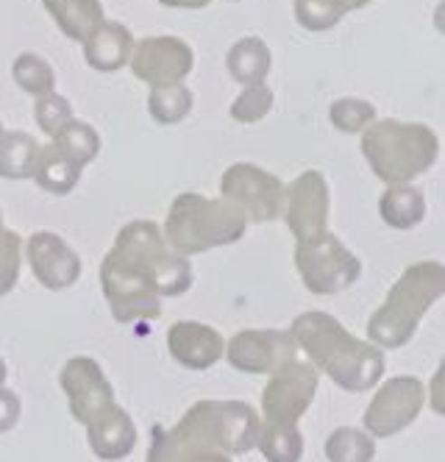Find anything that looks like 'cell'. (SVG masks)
Returning <instances> with one entry per match:
<instances>
[{"label":"cell","instance_id":"obj_17","mask_svg":"<svg viewBox=\"0 0 445 462\" xmlns=\"http://www.w3.org/2000/svg\"><path fill=\"white\" fill-rule=\"evenodd\" d=\"M167 351L187 371H209L223 359L226 340L215 326L179 320L167 328Z\"/></svg>","mask_w":445,"mask_h":462},{"label":"cell","instance_id":"obj_13","mask_svg":"<svg viewBox=\"0 0 445 462\" xmlns=\"http://www.w3.org/2000/svg\"><path fill=\"white\" fill-rule=\"evenodd\" d=\"M128 68L148 87L184 84V79L195 68V51L187 40L173 34L145 37L140 42H134Z\"/></svg>","mask_w":445,"mask_h":462},{"label":"cell","instance_id":"obj_1","mask_svg":"<svg viewBox=\"0 0 445 462\" xmlns=\"http://www.w3.org/2000/svg\"><path fill=\"white\" fill-rule=\"evenodd\" d=\"M262 420L248 402H195L176 426H153L148 462H184L195 454H248L256 448Z\"/></svg>","mask_w":445,"mask_h":462},{"label":"cell","instance_id":"obj_14","mask_svg":"<svg viewBox=\"0 0 445 462\" xmlns=\"http://www.w3.org/2000/svg\"><path fill=\"white\" fill-rule=\"evenodd\" d=\"M298 356V346L284 328H246L226 340V359L239 374L264 376Z\"/></svg>","mask_w":445,"mask_h":462},{"label":"cell","instance_id":"obj_4","mask_svg":"<svg viewBox=\"0 0 445 462\" xmlns=\"http://www.w3.org/2000/svg\"><path fill=\"white\" fill-rule=\"evenodd\" d=\"M445 295V265L437 259L413 262L390 287L385 304L367 320V340L385 348H403L418 335L423 315Z\"/></svg>","mask_w":445,"mask_h":462},{"label":"cell","instance_id":"obj_11","mask_svg":"<svg viewBox=\"0 0 445 462\" xmlns=\"http://www.w3.org/2000/svg\"><path fill=\"white\" fill-rule=\"evenodd\" d=\"M100 290L117 323L153 320L162 315V299L156 290L136 276L112 248L100 262Z\"/></svg>","mask_w":445,"mask_h":462},{"label":"cell","instance_id":"obj_27","mask_svg":"<svg viewBox=\"0 0 445 462\" xmlns=\"http://www.w3.org/2000/svg\"><path fill=\"white\" fill-rule=\"evenodd\" d=\"M323 454L329 462H373L375 438L357 426H339L326 438Z\"/></svg>","mask_w":445,"mask_h":462},{"label":"cell","instance_id":"obj_7","mask_svg":"<svg viewBox=\"0 0 445 462\" xmlns=\"http://www.w3.org/2000/svg\"><path fill=\"white\" fill-rule=\"evenodd\" d=\"M295 268L312 295H334L348 290L362 276V262L331 231L295 243Z\"/></svg>","mask_w":445,"mask_h":462},{"label":"cell","instance_id":"obj_19","mask_svg":"<svg viewBox=\"0 0 445 462\" xmlns=\"http://www.w3.org/2000/svg\"><path fill=\"white\" fill-rule=\"evenodd\" d=\"M84 45V61L97 73H117L128 68V59L134 51L131 31L117 20H104L97 31L81 42Z\"/></svg>","mask_w":445,"mask_h":462},{"label":"cell","instance_id":"obj_29","mask_svg":"<svg viewBox=\"0 0 445 462\" xmlns=\"http://www.w3.org/2000/svg\"><path fill=\"white\" fill-rule=\"evenodd\" d=\"M256 448L267 462H301L303 457V435L298 426L282 423H262Z\"/></svg>","mask_w":445,"mask_h":462},{"label":"cell","instance_id":"obj_3","mask_svg":"<svg viewBox=\"0 0 445 462\" xmlns=\"http://www.w3.org/2000/svg\"><path fill=\"white\" fill-rule=\"evenodd\" d=\"M362 156L370 173L390 184H413L426 176L440 156V137L426 123L375 117L362 131Z\"/></svg>","mask_w":445,"mask_h":462},{"label":"cell","instance_id":"obj_34","mask_svg":"<svg viewBox=\"0 0 445 462\" xmlns=\"http://www.w3.org/2000/svg\"><path fill=\"white\" fill-rule=\"evenodd\" d=\"M23 268V237L12 228L0 231V295H9L17 287Z\"/></svg>","mask_w":445,"mask_h":462},{"label":"cell","instance_id":"obj_24","mask_svg":"<svg viewBox=\"0 0 445 462\" xmlns=\"http://www.w3.org/2000/svg\"><path fill=\"white\" fill-rule=\"evenodd\" d=\"M81 168H76L73 162H67L51 143L40 145V159H37V171H33V181L42 192L51 195H70L79 181H81Z\"/></svg>","mask_w":445,"mask_h":462},{"label":"cell","instance_id":"obj_25","mask_svg":"<svg viewBox=\"0 0 445 462\" xmlns=\"http://www.w3.org/2000/svg\"><path fill=\"white\" fill-rule=\"evenodd\" d=\"M51 145L67 159L73 162L76 168H87V164H92L100 153V134L97 128L84 123V120H70L67 123L59 134L51 140Z\"/></svg>","mask_w":445,"mask_h":462},{"label":"cell","instance_id":"obj_6","mask_svg":"<svg viewBox=\"0 0 445 462\" xmlns=\"http://www.w3.org/2000/svg\"><path fill=\"white\" fill-rule=\"evenodd\" d=\"M112 251L125 262V265L140 276L145 284L156 290L159 299H173L184 295L192 287V265L190 259L176 254L167 245L162 226L153 220H131L125 223Z\"/></svg>","mask_w":445,"mask_h":462},{"label":"cell","instance_id":"obj_38","mask_svg":"<svg viewBox=\"0 0 445 462\" xmlns=\"http://www.w3.org/2000/svg\"><path fill=\"white\" fill-rule=\"evenodd\" d=\"M370 4V0H339V6L346 9V14L348 12H357V9H365Z\"/></svg>","mask_w":445,"mask_h":462},{"label":"cell","instance_id":"obj_10","mask_svg":"<svg viewBox=\"0 0 445 462\" xmlns=\"http://www.w3.org/2000/svg\"><path fill=\"white\" fill-rule=\"evenodd\" d=\"M426 404V384L418 376H395L379 387L365 410V432L370 438H393L409 429Z\"/></svg>","mask_w":445,"mask_h":462},{"label":"cell","instance_id":"obj_15","mask_svg":"<svg viewBox=\"0 0 445 462\" xmlns=\"http://www.w3.org/2000/svg\"><path fill=\"white\" fill-rule=\"evenodd\" d=\"M59 387L67 399V407H70V415L84 426L97 412L115 404V387L100 368V362L92 356L67 359L59 371Z\"/></svg>","mask_w":445,"mask_h":462},{"label":"cell","instance_id":"obj_21","mask_svg":"<svg viewBox=\"0 0 445 462\" xmlns=\"http://www.w3.org/2000/svg\"><path fill=\"white\" fill-rule=\"evenodd\" d=\"M270 68H273V53L262 37L236 40L226 53V70L239 87L267 84Z\"/></svg>","mask_w":445,"mask_h":462},{"label":"cell","instance_id":"obj_31","mask_svg":"<svg viewBox=\"0 0 445 462\" xmlns=\"http://www.w3.org/2000/svg\"><path fill=\"white\" fill-rule=\"evenodd\" d=\"M273 104H276L273 89L267 84H254V87H243V92L234 97L228 112H231V120L243 123V125H254L270 115Z\"/></svg>","mask_w":445,"mask_h":462},{"label":"cell","instance_id":"obj_23","mask_svg":"<svg viewBox=\"0 0 445 462\" xmlns=\"http://www.w3.org/2000/svg\"><path fill=\"white\" fill-rule=\"evenodd\" d=\"M40 145L42 143H37V137L25 134V131H4V137H0V179H31L37 171Z\"/></svg>","mask_w":445,"mask_h":462},{"label":"cell","instance_id":"obj_35","mask_svg":"<svg viewBox=\"0 0 445 462\" xmlns=\"http://www.w3.org/2000/svg\"><path fill=\"white\" fill-rule=\"evenodd\" d=\"M20 395L9 387H0V435H6L12 432V429L17 426L20 420Z\"/></svg>","mask_w":445,"mask_h":462},{"label":"cell","instance_id":"obj_30","mask_svg":"<svg viewBox=\"0 0 445 462\" xmlns=\"http://www.w3.org/2000/svg\"><path fill=\"white\" fill-rule=\"evenodd\" d=\"M329 120L342 134H362L375 120V106L365 97H339L329 109Z\"/></svg>","mask_w":445,"mask_h":462},{"label":"cell","instance_id":"obj_8","mask_svg":"<svg viewBox=\"0 0 445 462\" xmlns=\"http://www.w3.org/2000/svg\"><path fill=\"white\" fill-rule=\"evenodd\" d=\"M220 198L243 212L248 223H273L282 217L284 181L254 162H236L220 176Z\"/></svg>","mask_w":445,"mask_h":462},{"label":"cell","instance_id":"obj_22","mask_svg":"<svg viewBox=\"0 0 445 462\" xmlns=\"http://www.w3.org/2000/svg\"><path fill=\"white\" fill-rule=\"evenodd\" d=\"M379 215L390 228L409 231L426 220V195L415 184H390L379 198Z\"/></svg>","mask_w":445,"mask_h":462},{"label":"cell","instance_id":"obj_41","mask_svg":"<svg viewBox=\"0 0 445 462\" xmlns=\"http://www.w3.org/2000/svg\"><path fill=\"white\" fill-rule=\"evenodd\" d=\"M0 137H4V123H0Z\"/></svg>","mask_w":445,"mask_h":462},{"label":"cell","instance_id":"obj_26","mask_svg":"<svg viewBox=\"0 0 445 462\" xmlns=\"http://www.w3.org/2000/svg\"><path fill=\"white\" fill-rule=\"evenodd\" d=\"M195 106V97L190 87L170 84V87H151L148 92V115L159 125H179L190 117Z\"/></svg>","mask_w":445,"mask_h":462},{"label":"cell","instance_id":"obj_40","mask_svg":"<svg viewBox=\"0 0 445 462\" xmlns=\"http://www.w3.org/2000/svg\"><path fill=\"white\" fill-rule=\"evenodd\" d=\"M6 228V223H4V209H0V231H4Z\"/></svg>","mask_w":445,"mask_h":462},{"label":"cell","instance_id":"obj_20","mask_svg":"<svg viewBox=\"0 0 445 462\" xmlns=\"http://www.w3.org/2000/svg\"><path fill=\"white\" fill-rule=\"evenodd\" d=\"M42 6L53 17L61 34L73 42L89 40L97 25L107 20L100 0H42Z\"/></svg>","mask_w":445,"mask_h":462},{"label":"cell","instance_id":"obj_39","mask_svg":"<svg viewBox=\"0 0 445 462\" xmlns=\"http://www.w3.org/2000/svg\"><path fill=\"white\" fill-rule=\"evenodd\" d=\"M6 376H9V368H6V359L0 356V387L6 384Z\"/></svg>","mask_w":445,"mask_h":462},{"label":"cell","instance_id":"obj_5","mask_svg":"<svg viewBox=\"0 0 445 462\" xmlns=\"http://www.w3.org/2000/svg\"><path fill=\"white\" fill-rule=\"evenodd\" d=\"M248 220L223 198H207L200 192H181L167 209L162 235L167 245L181 256L207 254L234 245L246 237Z\"/></svg>","mask_w":445,"mask_h":462},{"label":"cell","instance_id":"obj_36","mask_svg":"<svg viewBox=\"0 0 445 462\" xmlns=\"http://www.w3.org/2000/svg\"><path fill=\"white\" fill-rule=\"evenodd\" d=\"M164 9H184V12H195V9H207L212 0H156Z\"/></svg>","mask_w":445,"mask_h":462},{"label":"cell","instance_id":"obj_16","mask_svg":"<svg viewBox=\"0 0 445 462\" xmlns=\"http://www.w3.org/2000/svg\"><path fill=\"white\" fill-rule=\"evenodd\" d=\"M31 273L45 290H67L81 279V256L56 231H33L25 243Z\"/></svg>","mask_w":445,"mask_h":462},{"label":"cell","instance_id":"obj_18","mask_svg":"<svg viewBox=\"0 0 445 462\" xmlns=\"http://www.w3.org/2000/svg\"><path fill=\"white\" fill-rule=\"evenodd\" d=\"M87 443L97 459L120 462L136 446V426L131 415L115 402L87 423Z\"/></svg>","mask_w":445,"mask_h":462},{"label":"cell","instance_id":"obj_9","mask_svg":"<svg viewBox=\"0 0 445 462\" xmlns=\"http://www.w3.org/2000/svg\"><path fill=\"white\" fill-rule=\"evenodd\" d=\"M320 387V374L306 359H290L276 368L262 390V415L264 423L298 426V420L312 407Z\"/></svg>","mask_w":445,"mask_h":462},{"label":"cell","instance_id":"obj_37","mask_svg":"<svg viewBox=\"0 0 445 462\" xmlns=\"http://www.w3.org/2000/svg\"><path fill=\"white\" fill-rule=\"evenodd\" d=\"M184 462H234V459L228 454H223V451H207V454H195V457H190Z\"/></svg>","mask_w":445,"mask_h":462},{"label":"cell","instance_id":"obj_2","mask_svg":"<svg viewBox=\"0 0 445 462\" xmlns=\"http://www.w3.org/2000/svg\"><path fill=\"white\" fill-rule=\"evenodd\" d=\"M290 335L298 351L310 356V365H315L318 374H326L346 393L373 390L387 371L385 351L370 340L354 337L329 312H301L290 326Z\"/></svg>","mask_w":445,"mask_h":462},{"label":"cell","instance_id":"obj_28","mask_svg":"<svg viewBox=\"0 0 445 462\" xmlns=\"http://www.w3.org/2000/svg\"><path fill=\"white\" fill-rule=\"evenodd\" d=\"M12 79L14 84L31 95V97H42L48 92H56V70L48 59H42L40 53H20L14 61H12Z\"/></svg>","mask_w":445,"mask_h":462},{"label":"cell","instance_id":"obj_32","mask_svg":"<svg viewBox=\"0 0 445 462\" xmlns=\"http://www.w3.org/2000/svg\"><path fill=\"white\" fill-rule=\"evenodd\" d=\"M33 120H37L42 134L48 140H53L67 123L76 120L73 117V104L59 92H48V95L37 97V104H33Z\"/></svg>","mask_w":445,"mask_h":462},{"label":"cell","instance_id":"obj_12","mask_svg":"<svg viewBox=\"0 0 445 462\" xmlns=\"http://www.w3.org/2000/svg\"><path fill=\"white\" fill-rule=\"evenodd\" d=\"M331 192L320 171H303L290 184H284L282 220L298 240H312L329 231Z\"/></svg>","mask_w":445,"mask_h":462},{"label":"cell","instance_id":"obj_33","mask_svg":"<svg viewBox=\"0 0 445 462\" xmlns=\"http://www.w3.org/2000/svg\"><path fill=\"white\" fill-rule=\"evenodd\" d=\"M342 17L346 9L339 6V0H295V20L306 31H329Z\"/></svg>","mask_w":445,"mask_h":462}]
</instances>
